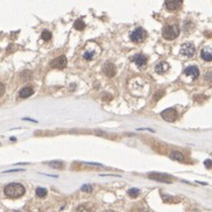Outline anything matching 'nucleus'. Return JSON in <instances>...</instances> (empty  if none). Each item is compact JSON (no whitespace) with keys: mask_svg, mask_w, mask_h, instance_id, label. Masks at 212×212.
Here are the masks:
<instances>
[{"mask_svg":"<svg viewBox=\"0 0 212 212\" xmlns=\"http://www.w3.org/2000/svg\"><path fill=\"white\" fill-rule=\"evenodd\" d=\"M161 96H163V91H159V92L156 93L155 96H154V99H155V100H159Z\"/></svg>","mask_w":212,"mask_h":212,"instance_id":"27","label":"nucleus"},{"mask_svg":"<svg viewBox=\"0 0 212 212\" xmlns=\"http://www.w3.org/2000/svg\"><path fill=\"white\" fill-rule=\"evenodd\" d=\"M200 57L204 61H207V62L212 61V49H210V48H204V49H202V51H200Z\"/></svg>","mask_w":212,"mask_h":212,"instance_id":"13","label":"nucleus"},{"mask_svg":"<svg viewBox=\"0 0 212 212\" xmlns=\"http://www.w3.org/2000/svg\"><path fill=\"white\" fill-rule=\"evenodd\" d=\"M105 212H114L113 210H107V211H105Z\"/></svg>","mask_w":212,"mask_h":212,"instance_id":"30","label":"nucleus"},{"mask_svg":"<svg viewBox=\"0 0 212 212\" xmlns=\"http://www.w3.org/2000/svg\"><path fill=\"white\" fill-rule=\"evenodd\" d=\"M179 34V28L176 25H167L163 27L162 29V36L166 40H174L178 36Z\"/></svg>","mask_w":212,"mask_h":212,"instance_id":"2","label":"nucleus"},{"mask_svg":"<svg viewBox=\"0 0 212 212\" xmlns=\"http://www.w3.org/2000/svg\"><path fill=\"white\" fill-rule=\"evenodd\" d=\"M76 212H92L86 205H80L76 209Z\"/></svg>","mask_w":212,"mask_h":212,"instance_id":"23","label":"nucleus"},{"mask_svg":"<svg viewBox=\"0 0 212 212\" xmlns=\"http://www.w3.org/2000/svg\"><path fill=\"white\" fill-rule=\"evenodd\" d=\"M103 71L105 73L106 76H108V77H114L115 76V73H117V66L114 65L113 63H106L103 65Z\"/></svg>","mask_w":212,"mask_h":212,"instance_id":"8","label":"nucleus"},{"mask_svg":"<svg viewBox=\"0 0 212 212\" xmlns=\"http://www.w3.org/2000/svg\"><path fill=\"white\" fill-rule=\"evenodd\" d=\"M34 93V89L30 87V86H26V87H22L19 92V97L20 98H28L30 97L32 94Z\"/></svg>","mask_w":212,"mask_h":212,"instance_id":"12","label":"nucleus"},{"mask_svg":"<svg viewBox=\"0 0 212 212\" xmlns=\"http://www.w3.org/2000/svg\"><path fill=\"white\" fill-rule=\"evenodd\" d=\"M145 37H146V32H145V29H143L142 27L135 28L132 33L129 34V39H131L133 42H135V43L142 42V41L145 40Z\"/></svg>","mask_w":212,"mask_h":212,"instance_id":"3","label":"nucleus"},{"mask_svg":"<svg viewBox=\"0 0 212 212\" xmlns=\"http://www.w3.org/2000/svg\"><path fill=\"white\" fill-rule=\"evenodd\" d=\"M80 190H82V191H85V192H91L92 191V186H90V184H84V186L80 188Z\"/></svg>","mask_w":212,"mask_h":212,"instance_id":"24","label":"nucleus"},{"mask_svg":"<svg viewBox=\"0 0 212 212\" xmlns=\"http://www.w3.org/2000/svg\"><path fill=\"white\" fill-rule=\"evenodd\" d=\"M170 159L174 161H178V162H183L184 161V155L178 150H175V152L170 153Z\"/></svg>","mask_w":212,"mask_h":212,"instance_id":"15","label":"nucleus"},{"mask_svg":"<svg viewBox=\"0 0 212 212\" xmlns=\"http://www.w3.org/2000/svg\"><path fill=\"white\" fill-rule=\"evenodd\" d=\"M49 167L55 168V169H61V168H63V163L60 162V161H53V162L49 163Z\"/></svg>","mask_w":212,"mask_h":212,"instance_id":"20","label":"nucleus"},{"mask_svg":"<svg viewBox=\"0 0 212 212\" xmlns=\"http://www.w3.org/2000/svg\"><path fill=\"white\" fill-rule=\"evenodd\" d=\"M41 37H42V40L49 41L50 39H51V33H50L49 30H43V32H42V35H41Z\"/></svg>","mask_w":212,"mask_h":212,"instance_id":"21","label":"nucleus"},{"mask_svg":"<svg viewBox=\"0 0 212 212\" xmlns=\"http://www.w3.org/2000/svg\"><path fill=\"white\" fill-rule=\"evenodd\" d=\"M65 65H66V57L63 56V55L54 58L50 62V66L54 68V69H63V68H65Z\"/></svg>","mask_w":212,"mask_h":212,"instance_id":"7","label":"nucleus"},{"mask_svg":"<svg viewBox=\"0 0 212 212\" xmlns=\"http://www.w3.org/2000/svg\"><path fill=\"white\" fill-rule=\"evenodd\" d=\"M164 5L168 11H175L182 5V1L181 0H167L164 1Z\"/></svg>","mask_w":212,"mask_h":212,"instance_id":"11","label":"nucleus"},{"mask_svg":"<svg viewBox=\"0 0 212 212\" xmlns=\"http://www.w3.org/2000/svg\"><path fill=\"white\" fill-rule=\"evenodd\" d=\"M181 54L182 55H184L186 57H192L193 55H195V51H196V49H195V46L190 43V42H186L184 44H182L181 47Z\"/></svg>","mask_w":212,"mask_h":212,"instance_id":"5","label":"nucleus"},{"mask_svg":"<svg viewBox=\"0 0 212 212\" xmlns=\"http://www.w3.org/2000/svg\"><path fill=\"white\" fill-rule=\"evenodd\" d=\"M101 99L104 100V101H110V100L112 99V94H110V93H103L101 94Z\"/></svg>","mask_w":212,"mask_h":212,"instance_id":"25","label":"nucleus"},{"mask_svg":"<svg viewBox=\"0 0 212 212\" xmlns=\"http://www.w3.org/2000/svg\"><path fill=\"white\" fill-rule=\"evenodd\" d=\"M184 75L186 76H190L192 80H197L199 76V70L196 65H190L188 66L186 70H184Z\"/></svg>","mask_w":212,"mask_h":212,"instance_id":"10","label":"nucleus"},{"mask_svg":"<svg viewBox=\"0 0 212 212\" xmlns=\"http://www.w3.org/2000/svg\"><path fill=\"white\" fill-rule=\"evenodd\" d=\"M155 70L157 73H164L167 70H169V64L167 62H160L159 64H156Z\"/></svg>","mask_w":212,"mask_h":212,"instance_id":"14","label":"nucleus"},{"mask_svg":"<svg viewBox=\"0 0 212 212\" xmlns=\"http://www.w3.org/2000/svg\"><path fill=\"white\" fill-rule=\"evenodd\" d=\"M4 93H5V85H4L2 83H0V97H1Z\"/></svg>","mask_w":212,"mask_h":212,"instance_id":"28","label":"nucleus"},{"mask_svg":"<svg viewBox=\"0 0 212 212\" xmlns=\"http://www.w3.org/2000/svg\"><path fill=\"white\" fill-rule=\"evenodd\" d=\"M131 60H132V62H134L136 65L139 66V68L145 66V65H146V63H147V57L143 55V54H135V55L133 56Z\"/></svg>","mask_w":212,"mask_h":212,"instance_id":"9","label":"nucleus"},{"mask_svg":"<svg viewBox=\"0 0 212 212\" xmlns=\"http://www.w3.org/2000/svg\"><path fill=\"white\" fill-rule=\"evenodd\" d=\"M22 169H14V170H7V171H4V172H14V171H20Z\"/></svg>","mask_w":212,"mask_h":212,"instance_id":"29","label":"nucleus"},{"mask_svg":"<svg viewBox=\"0 0 212 212\" xmlns=\"http://www.w3.org/2000/svg\"><path fill=\"white\" fill-rule=\"evenodd\" d=\"M21 76V78L23 80H29L30 77H32V72L30 71H28V70H26V71H23V72L20 75Z\"/></svg>","mask_w":212,"mask_h":212,"instance_id":"22","label":"nucleus"},{"mask_svg":"<svg viewBox=\"0 0 212 212\" xmlns=\"http://www.w3.org/2000/svg\"><path fill=\"white\" fill-rule=\"evenodd\" d=\"M127 193H128V196H129V197L135 198V197H138V196H139L140 190H139V189H136V188H132V189H129V190L127 191Z\"/></svg>","mask_w":212,"mask_h":212,"instance_id":"17","label":"nucleus"},{"mask_svg":"<svg viewBox=\"0 0 212 212\" xmlns=\"http://www.w3.org/2000/svg\"><path fill=\"white\" fill-rule=\"evenodd\" d=\"M94 55H96V51H93V50H90V51H85V53L83 54V57H84V60H92L93 57H94Z\"/></svg>","mask_w":212,"mask_h":212,"instance_id":"19","label":"nucleus"},{"mask_svg":"<svg viewBox=\"0 0 212 212\" xmlns=\"http://www.w3.org/2000/svg\"><path fill=\"white\" fill-rule=\"evenodd\" d=\"M36 196L40 197V198H43L47 196V189L44 188H37L36 189Z\"/></svg>","mask_w":212,"mask_h":212,"instance_id":"18","label":"nucleus"},{"mask_svg":"<svg viewBox=\"0 0 212 212\" xmlns=\"http://www.w3.org/2000/svg\"><path fill=\"white\" fill-rule=\"evenodd\" d=\"M4 192L9 198H18L25 193V186L20 183H9L5 186Z\"/></svg>","mask_w":212,"mask_h":212,"instance_id":"1","label":"nucleus"},{"mask_svg":"<svg viewBox=\"0 0 212 212\" xmlns=\"http://www.w3.org/2000/svg\"><path fill=\"white\" fill-rule=\"evenodd\" d=\"M73 27H75V29H77V30H83V29L85 28V23H84V21L80 19V20L75 21Z\"/></svg>","mask_w":212,"mask_h":212,"instance_id":"16","label":"nucleus"},{"mask_svg":"<svg viewBox=\"0 0 212 212\" xmlns=\"http://www.w3.org/2000/svg\"><path fill=\"white\" fill-rule=\"evenodd\" d=\"M204 164H205L206 168H211V167H212V160H205Z\"/></svg>","mask_w":212,"mask_h":212,"instance_id":"26","label":"nucleus"},{"mask_svg":"<svg viewBox=\"0 0 212 212\" xmlns=\"http://www.w3.org/2000/svg\"><path fill=\"white\" fill-rule=\"evenodd\" d=\"M148 178L157 181V182H163V183H171L172 177L168 174H162V172H152L148 174Z\"/></svg>","mask_w":212,"mask_h":212,"instance_id":"4","label":"nucleus"},{"mask_svg":"<svg viewBox=\"0 0 212 212\" xmlns=\"http://www.w3.org/2000/svg\"><path fill=\"white\" fill-rule=\"evenodd\" d=\"M14 212H21V211H14Z\"/></svg>","mask_w":212,"mask_h":212,"instance_id":"31","label":"nucleus"},{"mask_svg":"<svg viewBox=\"0 0 212 212\" xmlns=\"http://www.w3.org/2000/svg\"><path fill=\"white\" fill-rule=\"evenodd\" d=\"M161 117H162V119H164L168 122H171V121H175L177 118V112L175 108H167L161 113Z\"/></svg>","mask_w":212,"mask_h":212,"instance_id":"6","label":"nucleus"}]
</instances>
